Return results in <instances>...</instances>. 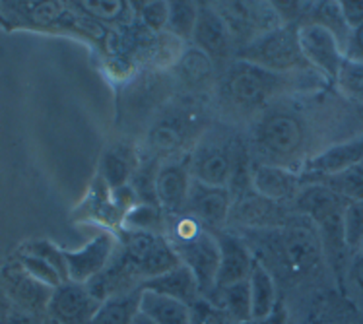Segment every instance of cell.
<instances>
[{
	"instance_id": "cell-38",
	"label": "cell",
	"mask_w": 363,
	"mask_h": 324,
	"mask_svg": "<svg viewBox=\"0 0 363 324\" xmlns=\"http://www.w3.org/2000/svg\"><path fill=\"white\" fill-rule=\"evenodd\" d=\"M346 57L363 62V26L357 30H352V33H350L348 45H346Z\"/></svg>"
},
{
	"instance_id": "cell-27",
	"label": "cell",
	"mask_w": 363,
	"mask_h": 324,
	"mask_svg": "<svg viewBox=\"0 0 363 324\" xmlns=\"http://www.w3.org/2000/svg\"><path fill=\"white\" fill-rule=\"evenodd\" d=\"M199 18V4L194 2H167V30L179 39H193Z\"/></svg>"
},
{
	"instance_id": "cell-4",
	"label": "cell",
	"mask_w": 363,
	"mask_h": 324,
	"mask_svg": "<svg viewBox=\"0 0 363 324\" xmlns=\"http://www.w3.org/2000/svg\"><path fill=\"white\" fill-rule=\"evenodd\" d=\"M239 59L276 74L313 72L299 47L297 26H280L252 37L239 51Z\"/></svg>"
},
{
	"instance_id": "cell-23",
	"label": "cell",
	"mask_w": 363,
	"mask_h": 324,
	"mask_svg": "<svg viewBox=\"0 0 363 324\" xmlns=\"http://www.w3.org/2000/svg\"><path fill=\"white\" fill-rule=\"evenodd\" d=\"M140 309L154 318L156 324H191L189 305L152 291H142Z\"/></svg>"
},
{
	"instance_id": "cell-1",
	"label": "cell",
	"mask_w": 363,
	"mask_h": 324,
	"mask_svg": "<svg viewBox=\"0 0 363 324\" xmlns=\"http://www.w3.org/2000/svg\"><path fill=\"white\" fill-rule=\"evenodd\" d=\"M251 233L260 237L255 258L264 266L272 262L288 280L307 278L325 260L319 231L303 216L296 214L282 228L257 229Z\"/></svg>"
},
{
	"instance_id": "cell-24",
	"label": "cell",
	"mask_w": 363,
	"mask_h": 324,
	"mask_svg": "<svg viewBox=\"0 0 363 324\" xmlns=\"http://www.w3.org/2000/svg\"><path fill=\"white\" fill-rule=\"evenodd\" d=\"M309 183H323L348 202L363 200V162L352 163L348 167L326 173L323 177L309 181Z\"/></svg>"
},
{
	"instance_id": "cell-34",
	"label": "cell",
	"mask_w": 363,
	"mask_h": 324,
	"mask_svg": "<svg viewBox=\"0 0 363 324\" xmlns=\"http://www.w3.org/2000/svg\"><path fill=\"white\" fill-rule=\"evenodd\" d=\"M140 18L152 30L167 26V2H148L140 8Z\"/></svg>"
},
{
	"instance_id": "cell-6",
	"label": "cell",
	"mask_w": 363,
	"mask_h": 324,
	"mask_svg": "<svg viewBox=\"0 0 363 324\" xmlns=\"http://www.w3.org/2000/svg\"><path fill=\"white\" fill-rule=\"evenodd\" d=\"M297 39L309 67L325 80H336L342 62L346 59V51L338 37L323 23L303 22L297 26Z\"/></svg>"
},
{
	"instance_id": "cell-16",
	"label": "cell",
	"mask_w": 363,
	"mask_h": 324,
	"mask_svg": "<svg viewBox=\"0 0 363 324\" xmlns=\"http://www.w3.org/2000/svg\"><path fill=\"white\" fill-rule=\"evenodd\" d=\"M193 175L189 163H165L154 177V199L165 214L181 216L186 212V200Z\"/></svg>"
},
{
	"instance_id": "cell-28",
	"label": "cell",
	"mask_w": 363,
	"mask_h": 324,
	"mask_svg": "<svg viewBox=\"0 0 363 324\" xmlns=\"http://www.w3.org/2000/svg\"><path fill=\"white\" fill-rule=\"evenodd\" d=\"M334 84L342 96L356 104H363V62L346 57Z\"/></svg>"
},
{
	"instance_id": "cell-8",
	"label": "cell",
	"mask_w": 363,
	"mask_h": 324,
	"mask_svg": "<svg viewBox=\"0 0 363 324\" xmlns=\"http://www.w3.org/2000/svg\"><path fill=\"white\" fill-rule=\"evenodd\" d=\"M241 162L243 152L233 144H202L191 162V175L199 183L230 189L228 184L233 181Z\"/></svg>"
},
{
	"instance_id": "cell-22",
	"label": "cell",
	"mask_w": 363,
	"mask_h": 324,
	"mask_svg": "<svg viewBox=\"0 0 363 324\" xmlns=\"http://www.w3.org/2000/svg\"><path fill=\"white\" fill-rule=\"evenodd\" d=\"M140 295L138 288L105 299L88 324H133L136 313L140 311Z\"/></svg>"
},
{
	"instance_id": "cell-10",
	"label": "cell",
	"mask_w": 363,
	"mask_h": 324,
	"mask_svg": "<svg viewBox=\"0 0 363 324\" xmlns=\"http://www.w3.org/2000/svg\"><path fill=\"white\" fill-rule=\"evenodd\" d=\"M231 206H233V196L230 189L210 186L193 179L185 214L193 216L206 229L220 231L230 221Z\"/></svg>"
},
{
	"instance_id": "cell-20",
	"label": "cell",
	"mask_w": 363,
	"mask_h": 324,
	"mask_svg": "<svg viewBox=\"0 0 363 324\" xmlns=\"http://www.w3.org/2000/svg\"><path fill=\"white\" fill-rule=\"evenodd\" d=\"M249 291H251L252 320L255 323L267 318L276 309V305L280 303L274 274L270 272L262 262H259L257 258H255L251 276H249Z\"/></svg>"
},
{
	"instance_id": "cell-9",
	"label": "cell",
	"mask_w": 363,
	"mask_h": 324,
	"mask_svg": "<svg viewBox=\"0 0 363 324\" xmlns=\"http://www.w3.org/2000/svg\"><path fill=\"white\" fill-rule=\"evenodd\" d=\"M101 303L91 294L86 284L65 281L52 289L47 317L55 324H88Z\"/></svg>"
},
{
	"instance_id": "cell-13",
	"label": "cell",
	"mask_w": 363,
	"mask_h": 324,
	"mask_svg": "<svg viewBox=\"0 0 363 324\" xmlns=\"http://www.w3.org/2000/svg\"><path fill=\"white\" fill-rule=\"evenodd\" d=\"M284 206L286 204L264 199V196H260L257 192L241 194V196L233 200L230 221L238 223L241 228L251 229V231L282 228L296 216V212L291 214Z\"/></svg>"
},
{
	"instance_id": "cell-33",
	"label": "cell",
	"mask_w": 363,
	"mask_h": 324,
	"mask_svg": "<svg viewBox=\"0 0 363 324\" xmlns=\"http://www.w3.org/2000/svg\"><path fill=\"white\" fill-rule=\"evenodd\" d=\"M191 324H230V317L223 313L218 305L206 299V297H201L199 301H194L191 307Z\"/></svg>"
},
{
	"instance_id": "cell-12",
	"label": "cell",
	"mask_w": 363,
	"mask_h": 324,
	"mask_svg": "<svg viewBox=\"0 0 363 324\" xmlns=\"http://www.w3.org/2000/svg\"><path fill=\"white\" fill-rule=\"evenodd\" d=\"M212 233L220 247V266H218L214 291L228 288L238 281L249 280L252 264H255V255L249 243L245 241V237L225 231V229L212 231Z\"/></svg>"
},
{
	"instance_id": "cell-11",
	"label": "cell",
	"mask_w": 363,
	"mask_h": 324,
	"mask_svg": "<svg viewBox=\"0 0 363 324\" xmlns=\"http://www.w3.org/2000/svg\"><path fill=\"white\" fill-rule=\"evenodd\" d=\"M2 280H4L6 294L16 303L18 311H22L26 315H31L35 318H39L41 315H47L52 288L45 286V284L35 280L33 276H30L18 260L4 266Z\"/></svg>"
},
{
	"instance_id": "cell-42",
	"label": "cell",
	"mask_w": 363,
	"mask_h": 324,
	"mask_svg": "<svg viewBox=\"0 0 363 324\" xmlns=\"http://www.w3.org/2000/svg\"><path fill=\"white\" fill-rule=\"evenodd\" d=\"M230 324H257L255 320H245V323H235V320H231Z\"/></svg>"
},
{
	"instance_id": "cell-18",
	"label": "cell",
	"mask_w": 363,
	"mask_h": 324,
	"mask_svg": "<svg viewBox=\"0 0 363 324\" xmlns=\"http://www.w3.org/2000/svg\"><path fill=\"white\" fill-rule=\"evenodd\" d=\"M193 41L194 47L206 52L210 59H225L230 55V26L212 4H206V2L199 4V18H196Z\"/></svg>"
},
{
	"instance_id": "cell-3",
	"label": "cell",
	"mask_w": 363,
	"mask_h": 324,
	"mask_svg": "<svg viewBox=\"0 0 363 324\" xmlns=\"http://www.w3.org/2000/svg\"><path fill=\"white\" fill-rule=\"evenodd\" d=\"M113 258L128 274V278L138 284V288L142 281L162 276L181 264V258L167 237L146 229H130L123 237L121 255H113Z\"/></svg>"
},
{
	"instance_id": "cell-39",
	"label": "cell",
	"mask_w": 363,
	"mask_h": 324,
	"mask_svg": "<svg viewBox=\"0 0 363 324\" xmlns=\"http://www.w3.org/2000/svg\"><path fill=\"white\" fill-rule=\"evenodd\" d=\"M257 324H288V311L284 307V303H278L276 309L272 311L267 318H262V320H259Z\"/></svg>"
},
{
	"instance_id": "cell-32",
	"label": "cell",
	"mask_w": 363,
	"mask_h": 324,
	"mask_svg": "<svg viewBox=\"0 0 363 324\" xmlns=\"http://www.w3.org/2000/svg\"><path fill=\"white\" fill-rule=\"evenodd\" d=\"M317 315V324H363V318L352 305L333 301V297H328V301L320 307Z\"/></svg>"
},
{
	"instance_id": "cell-21",
	"label": "cell",
	"mask_w": 363,
	"mask_h": 324,
	"mask_svg": "<svg viewBox=\"0 0 363 324\" xmlns=\"http://www.w3.org/2000/svg\"><path fill=\"white\" fill-rule=\"evenodd\" d=\"M206 299H210L214 305H218L230 317V320H235V323L252 320L249 280L231 284V286L223 289H216V291L208 295Z\"/></svg>"
},
{
	"instance_id": "cell-41",
	"label": "cell",
	"mask_w": 363,
	"mask_h": 324,
	"mask_svg": "<svg viewBox=\"0 0 363 324\" xmlns=\"http://www.w3.org/2000/svg\"><path fill=\"white\" fill-rule=\"evenodd\" d=\"M133 324H156V320H154V318L150 317V315H146V313L140 309L138 313H136V317H134Z\"/></svg>"
},
{
	"instance_id": "cell-14",
	"label": "cell",
	"mask_w": 363,
	"mask_h": 324,
	"mask_svg": "<svg viewBox=\"0 0 363 324\" xmlns=\"http://www.w3.org/2000/svg\"><path fill=\"white\" fill-rule=\"evenodd\" d=\"M348 200L338 196L323 183H307L294 200V212L311 221L315 228L328 225L344 218Z\"/></svg>"
},
{
	"instance_id": "cell-25",
	"label": "cell",
	"mask_w": 363,
	"mask_h": 324,
	"mask_svg": "<svg viewBox=\"0 0 363 324\" xmlns=\"http://www.w3.org/2000/svg\"><path fill=\"white\" fill-rule=\"evenodd\" d=\"M191 130L186 117H165L150 133V147L160 154H171L183 146Z\"/></svg>"
},
{
	"instance_id": "cell-2",
	"label": "cell",
	"mask_w": 363,
	"mask_h": 324,
	"mask_svg": "<svg viewBox=\"0 0 363 324\" xmlns=\"http://www.w3.org/2000/svg\"><path fill=\"white\" fill-rule=\"evenodd\" d=\"M309 128L297 111L278 109L259 118L252 128V150L260 160L296 171L307 152Z\"/></svg>"
},
{
	"instance_id": "cell-19",
	"label": "cell",
	"mask_w": 363,
	"mask_h": 324,
	"mask_svg": "<svg viewBox=\"0 0 363 324\" xmlns=\"http://www.w3.org/2000/svg\"><path fill=\"white\" fill-rule=\"evenodd\" d=\"M140 289L142 291H152V294L169 297V299H175L179 303H185L189 307L202 297L194 274L183 262L175 266L169 272L142 281Z\"/></svg>"
},
{
	"instance_id": "cell-7",
	"label": "cell",
	"mask_w": 363,
	"mask_h": 324,
	"mask_svg": "<svg viewBox=\"0 0 363 324\" xmlns=\"http://www.w3.org/2000/svg\"><path fill=\"white\" fill-rule=\"evenodd\" d=\"M171 247L175 249L181 262L194 274L202 297H208L216 288V276L220 266V247L214 233L202 229L191 239L173 243Z\"/></svg>"
},
{
	"instance_id": "cell-37",
	"label": "cell",
	"mask_w": 363,
	"mask_h": 324,
	"mask_svg": "<svg viewBox=\"0 0 363 324\" xmlns=\"http://www.w3.org/2000/svg\"><path fill=\"white\" fill-rule=\"evenodd\" d=\"M346 276H348L350 286L363 297V251H357L352 255Z\"/></svg>"
},
{
	"instance_id": "cell-26",
	"label": "cell",
	"mask_w": 363,
	"mask_h": 324,
	"mask_svg": "<svg viewBox=\"0 0 363 324\" xmlns=\"http://www.w3.org/2000/svg\"><path fill=\"white\" fill-rule=\"evenodd\" d=\"M133 155L125 152V150H109L105 152L104 160H101V177L105 184L111 191H119L125 189L126 181L130 179L133 173Z\"/></svg>"
},
{
	"instance_id": "cell-43",
	"label": "cell",
	"mask_w": 363,
	"mask_h": 324,
	"mask_svg": "<svg viewBox=\"0 0 363 324\" xmlns=\"http://www.w3.org/2000/svg\"><path fill=\"white\" fill-rule=\"evenodd\" d=\"M359 251H363V245H362V249H359Z\"/></svg>"
},
{
	"instance_id": "cell-40",
	"label": "cell",
	"mask_w": 363,
	"mask_h": 324,
	"mask_svg": "<svg viewBox=\"0 0 363 324\" xmlns=\"http://www.w3.org/2000/svg\"><path fill=\"white\" fill-rule=\"evenodd\" d=\"M0 324H39L38 318L31 317V315H26L22 311H16V313H10L6 317L0 318Z\"/></svg>"
},
{
	"instance_id": "cell-17",
	"label": "cell",
	"mask_w": 363,
	"mask_h": 324,
	"mask_svg": "<svg viewBox=\"0 0 363 324\" xmlns=\"http://www.w3.org/2000/svg\"><path fill=\"white\" fill-rule=\"evenodd\" d=\"M301 175L288 167L272 165V163H255L251 169L252 192L280 204L294 202L297 192L301 191Z\"/></svg>"
},
{
	"instance_id": "cell-31",
	"label": "cell",
	"mask_w": 363,
	"mask_h": 324,
	"mask_svg": "<svg viewBox=\"0 0 363 324\" xmlns=\"http://www.w3.org/2000/svg\"><path fill=\"white\" fill-rule=\"evenodd\" d=\"M344 225V241L350 252L354 255L362 249L363 245V200L348 202L342 218Z\"/></svg>"
},
{
	"instance_id": "cell-36",
	"label": "cell",
	"mask_w": 363,
	"mask_h": 324,
	"mask_svg": "<svg viewBox=\"0 0 363 324\" xmlns=\"http://www.w3.org/2000/svg\"><path fill=\"white\" fill-rule=\"evenodd\" d=\"M340 14L346 26L352 30H357L363 26V0H342L338 2Z\"/></svg>"
},
{
	"instance_id": "cell-35",
	"label": "cell",
	"mask_w": 363,
	"mask_h": 324,
	"mask_svg": "<svg viewBox=\"0 0 363 324\" xmlns=\"http://www.w3.org/2000/svg\"><path fill=\"white\" fill-rule=\"evenodd\" d=\"M80 4L89 16H96L99 20H115L126 10L125 2H80Z\"/></svg>"
},
{
	"instance_id": "cell-15",
	"label": "cell",
	"mask_w": 363,
	"mask_h": 324,
	"mask_svg": "<svg viewBox=\"0 0 363 324\" xmlns=\"http://www.w3.org/2000/svg\"><path fill=\"white\" fill-rule=\"evenodd\" d=\"M115 255V237L111 233H99L78 251H65L68 268V281L88 284L101 274Z\"/></svg>"
},
{
	"instance_id": "cell-5",
	"label": "cell",
	"mask_w": 363,
	"mask_h": 324,
	"mask_svg": "<svg viewBox=\"0 0 363 324\" xmlns=\"http://www.w3.org/2000/svg\"><path fill=\"white\" fill-rule=\"evenodd\" d=\"M305 74V72H303ZM297 74H276L238 59L223 80V97L239 111H257L280 96Z\"/></svg>"
},
{
	"instance_id": "cell-29",
	"label": "cell",
	"mask_w": 363,
	"mask_h": 324,
	"mask_svg": "<svg viewBox=\"0 0 363 324\" xmlns=\"http://www.w3.org/2000/svg\"><path fill=\"white\" fill-rule=\"evenodd\" d=\"M179 72L189 84H204L212 78V59L201 49H189L181 55L179 60Z\"/></svg>"
},
{
	"instance_id": "cell-30",
	"label": "cell",
	"mask_w": 363,
	"mask_h": 324,
	"mask_svg": "<svg viewBox=\"0 0 363 324\" xmlns=\"http://www.w3.org/2000/svg\"><path fill=\"white\" fill-rule=\"evenodd\" d=\"M26 272L33 276L35 280L45 284V286H49V288H59L60 284H65V278L57 272V268L49 262V260H45L43 257H39V255H33L30 251H23L20 252V257L16 258Z\"/></svg>"
}]
</instances>
